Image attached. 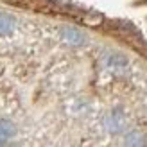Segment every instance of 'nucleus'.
<instances>
[{"label": "nucleus", "instance_id": "f257e3e1", "mask_svg": "<svg viewBox=\"0 0 147 147\" xmlns=\"http://www.w3.org/2000/svg\"><path fill=\"white\" fill-rule=\"evenodd\" d=\"M61 34H63V40L72 43V45H81L84 41V34L76 27H65Z\"/></svg>", "mask_w": 147, "mask_h": 147}, {"label": "nucleus", "instance_id": "f03ea898", "mask_svg": "<svg viewBox=\"0 0 147 147\" xmlns=\"http://www.w3.org/2000/svg\"><path fill=\"white\" fill-rule=\"evenodd\" d=\"M14 29V18L7 13H0V36L11 34Z\"/></svg>", "mask_w": 147, "mask_h": 147}, {"label": "nucleus", "instance_id": "7ed1b4c3", "mask_svg": "<svg viewBox=\"0 0 147 147\" xmlns=\"http://www.w3.org/2000/svg\"><path fill=\"white\" fill-rule=\"evenodd\" d=\"M16 133V127H14V124L9 122V120H0V144L9 140L11 136H14Z\"/></svg>", "mask_w": 147, "mask_h": 147}]
</instances>
